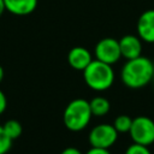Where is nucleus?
<instances>
[{
	"mask_svg": "<svg viewBox=\"0 0 154 154\" xmlns=\"http://www.w3.org/2000/svg\"><path fill=\"white\" fill-rule=\"evenodd\" d=\"M154 77V63L143 55L129 59L122 67L120 79L130 89L146 87Z\"/></svg>",
	"mask_w": 154,
	"mask_h": 154,
	"instance_id": "nucleus-1",
	"label": "nucleus"
},
{
	"mask_svg": "<svg viewBox=\"0 0 154 154\" xmlns=\"http://www.w3.org/2000/svg\"><path fill=\"white\" fill-rule=\"evenodd\" d=\"M82 72L85 84L95 91H105L109 89L114 82V71L112 65L97 59L91 60Z\"/></svg>",
	"mask_w": 154,
	"mask_h": 154,
	"instance_id": "nucleus-2",
	"label": "nucleus"
},
{
	"mask_svg": "<svg viewBox=\"0 0 154 154\" xmlns=\"http://www.w3.org/2000/svg\"><path fill=\"white\" fill-rule=\"evenodd\" d=\"M93 117L89 101L84 99H75L67 103L63 113V122L70 131H82L87 128Z\"/></svg>",
	"mask_w": 154,
	"mask_h": 154,
	"instance_id": "nucleus-3",
	"label": "nucleus"
},
{
	"mask_svg": "<svg viewBox=\"0 0 154 154\" xmlns=\"http://www.w3.org/2000/svg\"><path fill=\"white\" fill-rule=\"evenodd\" d=\"M132 142L150 146L154 143V120L147 116H138L132 119L129 131Z\"/></svg>",
	"mask_w": 154,
	"mask_h": 154,
	"instance_id": "nucleus-4",
	"label": "nucleus"
},
{
	"mask_svg": "<svg viewBox=\"0 0 154 154\" xmlns=\"http://www.w3.org/2000/svg\"><path fill=\"white\" fill-rule=\"evenodd\" d=\"M118 138V131L113 126V124H99L94 126L89 135H88V141L91 147L96 148H106L108 149L112 147Z\"/></svg>",
	"mask_w": 154,
	"mask_h": 154,
	"instance_id": "nucleus-5",
	"label": "nucleus"
},
{
	"mask_svg": "<svg viewBox=\"0 0 154 154\" xmlns=\"http://www.w3.org/2000/svg\"><path fill=\"white\" fill-rule=\"evenodd\" d=\"M94 54L95 58L100 61L109 65L116 64L122 58L119 41L113 37H105L100 40L94 48Z\"/></svg>",
	"mask_w": 154,
	"mask_h": 154,
	"instance_id": "nucleus-6",
	"label": "nucleus"
},
{
	"mask_svg": "<svg viewBox=\"0 0 154 154\" xmlns=\"http://www.w3.org/2000/svg\"><path fill=\"white\" fill-rule=\"evenodd\" d=\"M136 29L137 35L142 41L154 43V10H147L141 13L137 19Z\"/></svg>",
	"mask_w": 154,
	"mask_h": 154,
	"instance_id": "nucleus-7",
	"label": "nucleus"
},
{
	"mask_svg": "<svg viewBox=\"0 0 154 154\" xmlns=\"http://www.w3.org/2000/svg\"><path fill=\"white\" fill-rule=\"evenodd\" d=\"M119 47H120L122 57L125 58L126 60L142 55V40L138 37V35L137 36L132 34L124 35L119 40Z\"/></svg>",
	"mask_w": 154,
	"mask_h": 154,
	"instance_id": "nucleus-8",
	"label": "nucleus"
},
{
	"mask_svg": "<svg viewBox=\"0 0 154 154\" xmlns=\"http://www.w3.org/2000/svg\"><path fill=\"white\" fill-rule=\"evenodd\" d=\"M93 60L90 52L81 46L73 47L67 53V63L69 65L77 71H83Z\"/></svg>",
	"mask_w": 154,
	"mask_h": 154,
	"instance_id": "nucleus-9",
	"label": "nucleus"
},
{
	"mask_svg": "<svg viewBox=\"0 0 154 154\" xmlns=\"http://www.w3.org/2000/svg\"><path fill=\"white\" fill-rule=\"evenodd\" d=\"M6 11L14 16H28L37 7V0H4Z\"/></svg>",
	"mask_w": 154,
	"mask_h": 154,
	"instance_id": "nucleus-10",
	"label": "nucleus"
},
{
	"mask_svg": "<svg viewBox=\"0 0 154 154\" xmlns=\"http://www.w3.org/2000/svg\"><path fill=\"white\" fill-rule=\"evenodd\" d=\"M89 105H90L93 116H96V117H102V116L107 114L111 108L109 101L102 96H96V97L91 99L89 101Z\"/></svg>",
	"mask_w": 154,
	"mask_h": 154,
	"instance_id": "nucleus-11",
	"label": "nucleus"
},
{
	"mask_svg": "<svg viewBox=\"0 0 154 154\" xmlns=\"http://www.w3.org/2000/svg\"><path fill=\"white\" fill-rule=\"evenodd\" d=\"M6 135L13 141L16 138H18L20 135H22V131H23V128H22V124L18 122V120H14V119H10L7 120L4 125H2Z\"/></svg>",
	"mask_w": 154,
	"mask_h": 154,
	"instance_id": "nucleus-12",
	"label": "nucleus"
},
{
	"mask_svg": "<svg viewBox=\"0 0 154 154\" xmlns=\"http://www.w3.org/2000/svg\"><path fill=\"white\" fill-rule=\"evenodd\" d=\"M132 124V118H130L126 114H120L118 116L114 122H113V126L116 128V130L118 131V134H124V132H129L130 128Z\"/></svg>",
	"mask_w": 154,
	"mask_h": 154,
	"instance_id": "nucleus-13",
	"label": "nucleus"
},
{
	"mask_svg": "<svg viewBox=\"0 0 154 154\" xmlns=\"http://www.w3.org/2000/svg\"><path fill=\"white\" fill-rule=\"evenodd\" d=\"M12 146V140L6 135L2 125H0V154H6Z\"/></svg>",
	"mask_w": 154,
	"mask_h": 154,
	"instance_id": "nucleus-14",
	"label": "nucleus"
},
{
	"mask_svg": "<svg viewBox=\"0 0 154 154\" xmlns=\"http://www.w3.org/2000/svg\"><path fill=\"white\" fill-rule=\"evenodd\" d=\"M124 154H152V153H150V150H149V148L147 146L138 144V143L134 142L132 144H130L126 148Z\"/></svg>",
	"mask_w": 154,
	"mask_h": 154,
	"instance_id": "nucleus-15",
	"label": "nucleus"
},
{
	"mask_svg": "<svg viewBox=\"0 0 154 154\" xmlns=\"http://www.w3.org/2000/svg\"><path fill=\"white\" fill-rule=\"evenodd\" d=\"M7 107V99H6V95L4 94L2 90H0V114H2L5 112Z\"/></svg>",
	"mask_w": 154,
	"mask_h": 154,
	"instance_id": "nucleus-16",
	"label": "nucleus"
},
{
	"mask_svg": "<svg viewBox=\"0 0 154 154\" xmlns=\"http://www.w3.org/2000/svg\"><path fill=\"white\" fill-rule=\"evenodd\" d=\"M85 154H111L108 152V149L106 148H96V147H91Z\"/></svg>",
	"mask_w": 154,
	"mask_h": 154,
	"instance_id": "nucleus-17",
	"label": "nucleus"
},
{
	"mask_svg": "<svg viewBox=\"0 0 154 154\" xmlns=\"http://www.w3.org/2000/svg\"><path fill=\"white\" fill-rule=\"evenodd\" d=\"M60 154H82V152H81L79 149L75 148V147H67V148H65Z\"/></svg>",
	"mask_w": 154,
	"mask_h": 154,
	"instance_id": "nucleus-18",
	"label": "nucleus"
},
{
	"mask_svg": "<svg viewBox=\"0 0 154 154\" xmlns=\"http://www.w3.org/2000/svg\"><path fill=\"white\" fill-rule=\"evenodd\" d=\"M6 11V7H5V1L4 0H0V17L4 14V12Z\"/></svg>",
	"mask_w": 154,
	"mask_h": 154,
	"instance_id": "nucleus-19",
	"label": "nucleus"
},
{
	"mask_svg": "<svg viewBox=\"0 0 154 154\" xmlns=\"http://www.w3.org/2000/svg\"><path fill=\"white\" fill-rule=\"evenodd\" d=\"M4 75H5V72H4V69H2V66L0 65V83H1V81L4 79Z\"/></svg>",
	"mask_w": 154,
	"mask_h": 154,
	"instance_id": "nucleus-20",
	"label": "nucleus"
},
{
	"mask_svg": "<svg viewBox=\"0 0 154 154\" xmlns=\"http://www.w3.org/2000/svg\"><path fill=\"white\" fill-rule=\"evenodd\" d=\"M153 79H154V77H153Z\"/></svg>",
	"mask_w": 154,
	"mask_h": 154,
	"instance_id": "nucleus-21",
	"label": "nucleus"
}]
</instances>
